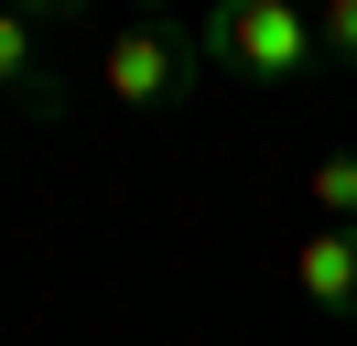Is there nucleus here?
<instances>
[{"label": "nucleus", "mask_w": 357, "mask_h": 346, "mask_svg": "<svg viewBox=\"0 0 357 346\" xmlns=\"http://www.w3.org/2000/svg\"><path fill=\"white\" fill-rule=\"evenodd\" d=\"M0 108H33V119H66V86H54L44 43H33L22 11H0Z\"/></svg>", "instance_id": "nucleus-4"}, {"label": "nucleus", "mask_w": 357, "mask_h": 346, "mask_svg": "<svg viewBox=\"0 0 357 346\" xmlns=\"http://www.w3.org/2000/svg\"><path fill=\"white\" fill-rule=\"evenodd\" d=\"M314 54H325L335 76H357V0H325V11H314Z\"/></svg>", "instance_id": "nucleus-6"}, {"label": "nucleus", "mask_w": 357, "mask_h": 346, "mask_svg": "<svg viewBox=\"0 0 357 346\" xmlns=\"http://www.w3.org/2000/svg\"><path fill=\"white\" fill-rule=\"evenodd\" d=\"M206 33L195 22H174V11H152V22H119L109 33V54H98V86H109L119 108H141V119H162V108H195L206 98Z\"/></svg>", "instance_id": "nucleus-1"}, {"label": "nucleus", "mask_w": 357, "mask_h": 346, "mask_svg": "<svg viewBox=\"0 0 357 346\" xmlns=\"http://www.w3.org/2000/svg\"><path fill=\"white\" fill-rule=\"evenodd\" d=\"M292 292L325 324H357V227H303L292 238Z\"/></svg>", "instance_id": "nucleus-3"}, {"label": "nucleus", "mask_w": 357, "mask_h": 346, "mask_svg": "<svg viewBox=\"0 0 357 346\" xmlns=\"http://www.w3.org/2000/svg\"><path fill=\"white\" fill-rule=\"evenodd\" d=\"M195 33H206V65H227L249 86H292L303 65H325L314 54V11H292V0H217Z\"/></svg>", "instance_id": "nucleus-2"}, {"label": "nucleus", "mask_w": 357, "mask_h": 346, "mask_svg": "<svg viewBox=\"0 0 357 346\" xmlns=\"http://www.w3.org/2000/svg\"><path fill=\"white\" fill-rule=\"evenodd\" d=\"M303 195H314V227H357V151H325L303 173Z\"/></svg>", "instance_id": "nucleus-5"}]
</instances>
